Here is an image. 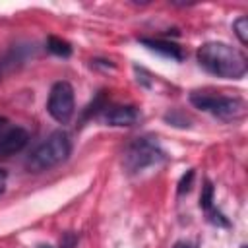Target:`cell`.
Here are the masks:
<instances>
[{
    "label": "cell",
    "mask_w": 248,
    "mask_h": 248,
    "mask_svg": "<svg viewBox=\"0 0 248 248\" xmlns=\"http://www.w3.org/2000/svg\"><path fill=\"white\" fill-rule=\"evenodd\" d=\"M196 58L205 72L223 79H242L248 70L246 56L238 48L221 41L203 43L198 48Z\"/></svg>",
    "instance_id": "cell-1"
},
{
    "label": "cell",
    "mask_w": 248,
    "mask_h": 248,
    "mask_svg": "<svg viewBox=\"0 0 248 248\" xmlns=\"http://www.w3.org/2000/svg\"><path fill=\"white\" fill-rule=\"evenodd\" d=\"M70 151H72V141H70V136L64 132V130H56L52 132L43 143H39L31 155L27 157V170L31 172H43V170H48L60 163H64L68 157H70Z\"/></svg>",
    "instance_id": "cell-2"
},
{
    "label": "cell",
    "mask_w": 248,
    "mask_h": 248,
    "mask_svg": "<svg viewBox=\"0 0 248 248\" xmlns=\"http://www.w3.org/2000/svg\"><path fill=\"white\" fill-rule=\"evenodd\" d=\"M165 159H167L165 151L161 149L159 141L151 136H141L132 140L122 153V165L130 174H138L149 167H157Z\"/></svg>",
    "instance_id": "cell-3"
},
{
    "label": "cell",
    "mask_w": 248,
    "mask_h": 248,
    "mask_svg": "<svg viewBox=\"0 0 248 248\" xmlns=\"http://www.w3.org/2000/svg\"><path fill=\"white\" fill-rule=\"evenodd\" d=\"M190 103L196 108L205 110L223 122H236V120H242L246 114V103L240 97H225V95H213L207 91H192Z\"/></svg>",
    "instance_id": "cell-4"
},
{
    "label": "cell",
    "mask_w": 248,
    "mask_h": 248,
    "mask_svg": "<svg viewBox=\"0 0 248 248\" xmlns=\"http://www.w3.org/2000/svg\"><path fill=\"white\" fill-rule=\"evenodd\" d=\"M46 110L60 124H66L74 116L76 99H74V87L68 81L52 83L48 99H46Z\"/></svg>",
    "instance_id": "cell-5"
},
{
    "label": "cell",
    "mask_w": 248,
    "mask_h": 248,
    "mask_svg": "<svg viewBox=\"0 0 248 248\" xmlns=\"http://www.w3.org/2000/svg\"><path fill=\"white\" fill-rule=\"evenodd\" d=\"M101 120L107 126H134L140 120V110L132 105H107L101 112Z\"/></svg>",
    "instance_id": "cell-6"
},
{
    "label": "cell",
    "mask_w": 248,
    "mask_h": 248,
    "mask_svg": "<svg viewBox=\"0 0 248 248\" xmlns=\"http://www.w3.org/2000/svg\"><path fill=\"white\" fill-rule=\"evenodd\" d=\"M29 141V134L27 130L19 128V126H14V128H8L2 136H0V155H14V153H19Z\"/></svg>",
    "instance_id": "cell-7"
},
{
    "label": "cell",
    "mask_w": 248,
    "mask_h": 248,
    "mask_svg": "<svg viewBox=\"0 0 248 248\" xmlns=\"http://www.w3.org/2000/svg\"><path fill=\"white\" fill-rule=\"evenodd\" d=\"M140 43L143 46H147L149 50L153 52H159L167 58H172V60H182L184 58V50L180 45H176L174 41H169V39H149V37H141Z\"/></svg>",
    "instance_id": "cell-8"
},
{
    "label": "cell",
    "mask_w": 248,
    "mask_h": 248,
    "mask_svg": "<svg viewBox=\"0 0 248 248\" xmlns=\"http://www.w3.org/2000/svg\"><path fill=\"white\" fill-rule=\"evenodd\" d=\"M46 48H48L52 54L62 56V58H66V56L72 54V46H70V43L64 41V39H60V37H54V35H50V37L46 39Z\"/></svg>",
    "instance_id": "cell-9"
},
{
    "label": "cell",
    "mask_w": 248,
    "mask_h": 248,
    "mask_svg": "<svg viewBox=\"0 0 248 248\" xmlns=\"http://www.w3.org/2000/svg\"><path fill=\"white\" fill-rule=\"evenodd\" d=\"M232 29H234V35L238 37L240 45H246L248 43V17L246 16L236 17L232 23Z\"/></svg>",
    "instance_id": "cell-10"
},
{
    "label": "cell",
    "mask_w": 248,
    "mask_h": 248,
    "mask_svg": "<svg viewBox=\"0 0 248 248\" xmlns=\"http://www.w3.org/2000/svg\"><path fill=\"white\" fill-rule=\"evenodd\" d=\"M213 194H215V188L209 180H205L203 188H202V194H200V207L203 211H207L209 207H213Z\"/></svg>",
    "instance_id": "cell-11"
},
{
    "label": "cell",
    "mask_w": 248,
    "mask_h": 248,
    "mask_svg": "<svg viewBox=\"0 0 248 248\" xmlns=\"http://www.w3.org/2000/svg\"><path fill=\"white\" fill-rule=\"evenodd\" d=\"M194 176H196L194 169H188V170L180 176V180H178V188H176V192H178L180 196L186 194V192H190V188H192V184H194Z\"/></svg>",
    "instance_id": "cell-12"
},
{
    "label": "cell",
    "mask_w": 248,
    "mask_h": 248,
    "mask_svg": "<svg viewBox=\"0 0 248 248\" xmlns=\"http://www.w3.org/2000/svg\"><path fill=\"white\" fill-rule=\"evenodd\" d=\"M205 213H207V221H209L211 225H217V227H231V221H229L221 211H217L215 207H209Z\"/></svg>",
    "instance_id": "cell-13"
},
{
    "label": "cell",
    "mask_w": 248,
    "mask_h": 248,
    "mask_svg": "<svg viewBox=\"0 0 248 248\" xmlns=\"http://www.w3.org/2000/svg\"><path fill=\"white\" fill-rule=\"evenodd\" d=\"M134 72L138 74V81H140L143 87H151V76H149L147 70H143V68H140V66H134Z\"/></svg>",
    "instance_id": "cell-14"
},
{
    "label": "cell",
    "mask_w": 248,
    "mask_h": 248,
    "mask_svg": "<svg viewBox=\"0 0 248 248\" xmlns=\"http://www.w3.org/2000/svg\"><path fill=\"white\" fill-rule=\"evenodd\" d=\"M76 244H78V236H76L72 231H68V232L62 234V238H60V248H74Z\"/></svg>",
    "instance_id": "cell-15"
},
{
    "label": "cell",
    "mask_w": 248,
    "mask_h": 248,
    "mask_svg": "<svg viewBox=\"0 0 248 248\" xmlns=\"http://www.w3.org/2000/svg\"><path fill=\"white\" fill-rule=\"evenodd\" d=\"M172 248H196V244L190 240H178V242H174Z\"/></svg>",
    "instance_id": "cell-16"
},
{
    "label": "cell",
    "mask_w": 248,
    "mask_h": 248,
    "mask_svg": "<svg viewBox=\"0 0 248 248\" xmlns=\"http://www.w3.org/2000/svg\"><path fill=\"white\" fill-rule=\"evenodd\" d=\"M6 182H8V174L4 169H0V194L6 190Z\"/></svg>",
    "instance_id": "cell-17"
},
{
    "label": "cell",
    "mask_w": 248,
    "mask_h": 248,
    "mask_svg": "<svg viewBox=\"0 0 248 248\" xmlns=\"http://www.w3.org/2000/svg\"><path fill=\"white\" fill-rule=\"evenodd\" d=\"M6 124H8V118H4V116H0V130H2V128H4Z\"/></svg>",
    "instance_id": "cell-18"
},
{
    "label": "cell",
    "mask_w": 248,
    "mask_h": 248,
    "mask_svg": "<svg viewBox=\"0 0 248 248\" xmlns=\"http://www.w3.org/2000/svg\"><path fill=\"white\" fill-rule=\"evenodd\" d=\"M37 248H52V246H50V244H39Z\"/></svg>",
    "instance_id": "cell-19"
},
{
    "label": "cell",
    "mask_w": 248,
    "mask_h": 248,
    "mask_svg": "<svg viewBox=\"0 0 248 248\" xmlns=\"http://www.w3.org/2000/svg\"><path fill=\"white\" fill-rule=\"evenodd\" d=\"M0 76H2V62H0Z\"/></svg>",
    "instance_id": "cell-20"
}]
</instances>
